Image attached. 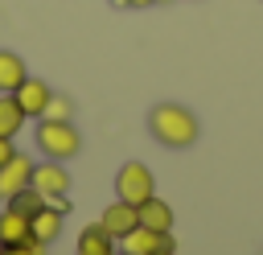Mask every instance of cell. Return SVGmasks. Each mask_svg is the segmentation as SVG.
I'll use <instances>...</instances> for the list:
<instances>
[{
  "label": "cell",
  "mask_w": 263,
  "mask_h": 255,
  "mask_svg": "<svg viewBox=\"0 0 263 255\" xmlns=\"http://www.w3.org/2000/svg\"><path fill=\"white\" fill-rule=\"evenodd\" d=\"M37 148L49 160H70L82 148V136L70 119H37Z\"/></svg>",
  "instance_id": "obj_2"
},
{
  "label": "cell",
  "mask_w": 263,
  "mask_h": 255,
  "mask_svg": "<svg viewBox=\"0 0 263 255\" xmlns=\"http://www.w3.org/2000/svg\"><path fill=\"white\" fill-rule=\"evenodd\" d=\"M119 247H123V255H173L177 251L173 247V234H156L148 226H136L132 234H123Z\"/></svg>",
  "instance_id": "obj_5"
},
{
  "label": "cell",
  "mask_w": 263,
  "mask_h": 255,
  "mask_svg": "<svg viewBox=\"0 0 263 255\" xmlns=\"http://www.w3.org/2000/svg\"><path fill=\"white\" fill-rule=\"evenodd\" d=\"M156 4H168V0H156Z\"/></svg>",
  "instance_id": "obj_20"
},
{
  "label": "cell",
  "mask_w": 263,
  "mask_h": 255,
  "mask_svg": "<svg viewBox=\"0 0 263 255\" xmlns=\"http://www.w3.org/2000/svg\"><path fill=\"white\" fill-rule=\"evenodd\" d=\"M25 78H29L25 58H21V53H12V49H0V95H12Z\"/></svg>",
  "instance_id": "obj_12"
},
{
  "label": "cell",
  "mask_w": 263,
  "mask_h": 255,
  "mask_svg": "<svg viewBox=\"0 0 263 255\" xmlns=\"http://www.w3.org/2000/svg\"><path fill=\"white\" fill-rule=\"evenodd\" d=\"M45 202H58V197H66V189H70V173H66V165L62 160H45V165H33V181H29Z\"/></svg>",
  "instance_id": "obj_4"
},
{
  "label": "cell",
  "mask_w": 263,
  "mask_h": 255,
  "mask_svg": "<svg viewBox=\"0 0 263 255\" xmlns=\"http://www.w3.org/2000/svg\"><path fill=\"white\" fill-rule=\"evenodd\" d=\"M12 99L21 103V111H25L29 119H41L45 107H49V99H53V86H49L45 78H33V74H29V78L12 90Z\"/></svg>",
  "instance_id": "obj_6"
},
{
  "label": "cell",
  "mask_w": 263,
  "mask_h": 255,
  "mask_svg": "<svg viewBox=\"0 0 263 255\" xmlns=\"http://www.w3.org/2000/svg\"><path fill=\"white\" fill-rule=\"evenodd\" d=\"M25 111H21V103L12 99V95H0V136H12L16 140V132L25 128Z\"/></svg>",
  "instance_id": "obj_14"
},
{
  "label": "cell",
  "mask_w": 263,
  "mask_h": 255,
  "mask_svg": "<svg viewBox=\"0 0 263 255\" xmlns=\"http://www.w3.org/2000/svg\"><path fill=\"white\" fill-rule=\"evenodd\" d=\"M0 255H45V243L25 239V243H12V247H0Z\"/></svg>",
  "instance_id": "obj_17"
},
{
  "label": "cell",
  "mask_w": 263,
  "mask_h": 255,
  "mask_svg": "<svg viewBox=\"0 0 263 255\" xmlns=\"http://www.w3.org/2000/svg\"><path fill=\"white\" fill-rule=\"evenodd\" d=\"M29 181H33V160H29L25 152H16L8 165H0V197H4V202H8L12 193H21Z\"/></svg>",
  "instance_id": "obj_8"
},
{
  "label": "cell",
  "mask_w": 263,
  "mask_h": 255,
  "mask_svg": "<svg viewBox=\"0 0 263 255\" xmlns=\"http://www.w3.org/2000/svg\"><path fill=\"white\" fill-rule=\"evenodd\" d=\"M99 226H103V230L119 243L123 234H132V230L140 226V214H136V206H132V202H119V197H115V202L99 214Z\"/></svg>",
  "instance_id": "obj_7"
},
{
  "label": "cell",
  "mask_w": 263,
  "mask_h": 255,
  "mask_svg": "<svg viewBox=\"0 0 263 255\" xmlns=\"http://www.w3.org/2000/svg\"><path fill=\"white\" fill-rule=\"evenodd\" d=\"M136 214H140V226H148V230H156V234H168V230H173V210H168V202H160L156 193H152L148 202H140Z\"/></svg>",
  "instance_id": "obj_10"
},
{
  "label": "cell",
  "mask_w": 263,
  "mask_h": 255,
  "mask_svg": "<svg viewBox=\"0 0 263 255\" xmlns=\"http://www.w3.org/2000/svg\"><path fill=\"white\" fill-rule=\"evenodd\" d=\"M70 115H74V103H70V99H66V95H53V99H49V107H45V115H41V119H70Z\"/></svg>",
  "instance_id": "obj_16"
},
{
  "label": "cell",
  "mask_w": 263,
  "mask_h": 255,
  "mask_svg": "<svg viewBox=\"0 0 263 255\" xmlns=\"http://www.w3.org/2000/svg\"><path fill=\"white\" fill-rule=\"evenodd\" d=\"M119 4H127V8H148V4H156V0H119Z\"/></svg>",
  "instance_id": "obj_19"
},
{
  "label": "cell",
  "mask_w": 263,
  "mask_h": 255,
  "mask_svg": "<svg viewBox=\"0 0 263 255\" xmlns=\"http://www.w3.org/2000/svg\"><path fill=\"white\" fill-rule=\"evenodd\" d=\"M152 193H156V177H152V169H148L144 160H123L119 173H115V197L140 206V202H148Z\"/></svg>",
  "instance_id": "obj_3"
},
{
  "label": "cell",
  "mask_w": 263,
  "mask_h": 255,
  "mask_svg": "<svg viewBox=\"0 0 263 255\" xmlns=\"http://www.w3.org/2000/svg\"><path fill=\"white\" fill-rule=\"evenodd\" d=\"M16 156V144H12V136H0V165H8Z\"/></svg>",
  "instance_id": "obj_18"
},
{
  "label": "cell",
  "mask_w": 263,
  "mask_h": 255,
  "mask_svg": "<svg viewBox=\"0 0 263 255\" xmlns=\"http://www.w3.org/2000/svg\"><path fill=\"white\" fill-rule=\"evenodd\" d=\"M25 239H33V218L21 214L16 206H4V210H0V247L25 243Z\"/></svg>",
  "instance_id": "obj_9"
},
{
  "label": "cell",
  "mask_w": 263,
  "mask_h": 255,
  "mask_svg": "<svg viewBox=\"0 0 263 255\" xmlns=\"http://www.w3.org/2000/svg\"><path fill=\"white\" fill-rule=\"evenodd\" d=\"M78 255H119V243L95 222V226H86L78 234Z\"/></svg>",
  "instance_id": "obj_13"
},
{
  "label": "cell",
  "mask_w": 263,
  "mask_h": 255,
  "mask_svg": "<svg viewBox=\"0 0 263 255\" xmlns=\"http://www.w3.org/2000/svg\"><path fill=\"white\" fill-rule=\"evenodd\" d=\"M62 218H66V214H62L58 206H49V202H45V206H41V210L33 214V239L49 247V243H53V239L62 234Z\"/></svg>",
  "instance_id": "obj_11"
},
{
  "label": "cell",
  "mask_w": 263,
  "mask_h": 255,
  "mask_svg": "<svg viewBox=\"0 0 263 255\" xmlns=\"http://www.w3.org/2000/svg\"><path fill=\"white\" fill-rule=\"evenodd\" d=\"M8 206H16L21 214H29V218H33V214H37V210L45 206V197H41V193H37L33 185H25L21 193H12V197H8Z\"/></svg>",
  "instance_id": "obj_15"
},
{
  "label": "cell",
  "mask_w": 263,
  "mask_h": 255,
  "mask_svg": "<svg viewBox=\"0 0 263 255\" xmlns=\"http://www.w3.org/2000/svg\"><path fill=\"white\" fill-rule=\"evenodd\" d=\"M148 132H152V140L164 144V148H193L197 136H201V123H197V115H193L189 107H181V103H156V107L148 111Z\"/></svg>",
  "instance_id": "obj_1"
}]
</instances>
